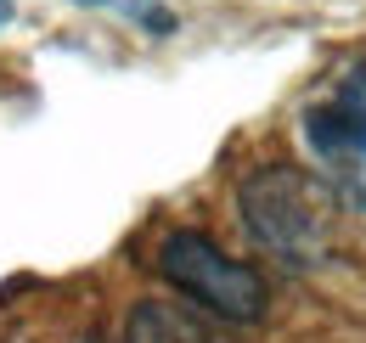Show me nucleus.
I'll list each match as a JSON object with an SVG mask.
<instances>
[{
	"instance_id": "39448f33",
	"label": "nucleus",
	"mask_w": 366,
	"mask_h": 343,
	"mask_svg": "<svg viewBox=\"0 0 366 343\" xmlns=\"http://www.w3.org/2000/svg\"><path fill=\"white\" fill-rule=\"evenodd\" d=\"M332 101L366 124V62H355V68H344V74H338V96H332Z\"/></svg>"
},
{
	"instance_id": "423d86ee",
	"label": "nucleus",
	"mask_w": 366,
	"mask_h": 343,
	"mask_svg": "<svg viewBox=\"0 0 366 343\" xmlns=\"http://www.w3.org/2000/svg\"><path fill=\"white\" fill-rule=\"evenodd\" d=\"M6 23H11V0H0V29H6Z\"/></svg>"
},
{
	"instance_id": "0eeeda50",
	"label": "nucleus",
	"mask_w": 366,
	"mask_h": 343,
	"mask_svg": "<svg viewBox=\"0 0 366 343\" xmlns=\"http://www.w3.org/2000/svg\"><path fill=\"white\" fill-rule=\"evenodd\" d=\"M79 6H96V0H79Z\"/></svg>"
},
{
	"instance_id": "7ed1b4c3",
	"label": "nucleus",
	"mask_w": 366,
	"mask_h": 343,
	"mask_svg": "<svg viewBox=\"0 0 366 343\" xmlns=\"http://www.w3.org/2000/svg\"><path fill=\"white\" fill-rule=\"evenodd\" d=\"M305 141L327 169V180L338 186V197L366 214V124L355 113H344L338 101H321L305 113Z\"/></svg>"
},
{
	"instance_id": "f03ea898",
	"label": "nucleus",
	"mask_w": 366,
	"mask_h": 343,
	"mask_svg": "<svg viewBox=\"0 0 366 343\" xmlns=\"http://www.w3.org/2000/svg\"><path fill=\"white\" fill-rule=\"evenodd\" d=\"M158 276L186 293L197 309L220 315V321H237V327H254L265 321V304H271V287L254 264L231 259L214 237L203 231H169L164 248H158Z\"/></svg>"
},
{
	"instance_id": "20e7f679",
	"label": "nucleus",
	"mask_w": 366,
	"mask_h": 343,
	"mask_svg": "<svg viewBox=\"0 0 366 343\" xmlns=\"http://www.w3.org/2000/svg\"><path fill=\"white\" fill-rule=\"evenodd\" d=\"M130 343H209L192 321H186L181 309H169V304H136V315H130Z\"/></svg>"
},
{
	"instance_id": "f257e3e1",
	"label": "nucleus",
	"mask_w": 366,
	"mask_h": 343,
	"mask_svg": "<svg viewBox=\"0 0 366 343\" xmlns=\"http://www.w3.org/2000/svg\"><path fill=\"white\" fill-rule=\"evenodd\" d=\"M338 186L316 180L293 164H265L237 180V214L242 231L271 259L293 270H316L332 254V214H338Z\"/></svg>"
}]
</instances>
